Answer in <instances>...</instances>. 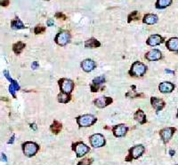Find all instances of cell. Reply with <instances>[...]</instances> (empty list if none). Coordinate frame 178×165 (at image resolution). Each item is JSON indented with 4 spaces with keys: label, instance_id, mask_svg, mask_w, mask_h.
I'll return each instance as SVG.
<instances>
[{
    "label": "cell",
    "instance_id": "9c48e42d",
    "mask_svg": "<svg viewBox=\"0 0 178 165\" xmlns=\"http://www.w3.org/2000/svg\"><path fill=\"white\" fill-rule=\"evenodd\" d=\"M175 128H173V127H168V128H165L163 130H161L160 131V137L163 140L164 143H167L170 139L172 138L173 134L175 133Z\"/></svg>",
    "mask_w": 178,
    "mask_h": 165
},
{
    "label": "cell",
    "instance_id": "d4e9b609",
    "mask_svg": "<svg viewBox=\"0 0 178 165\" xmlns=\"http://www.w3.org/2000/svg\"><path fill=\"white\" fill-rule=\"evenodd\" d=\"M172 3V0H158L156 3V7L158 9H163L169 6Z\"/></svg>",
    "mask_w": 178,
    "mask_h": 165
},
{
    "label": "cell",
    "instance_id": "6da1fadb",
    "mask_svg": "<svg viewBox=\"0 0 178 165\" xmlns=\"http://www.w3.org/2000/svg\"><path fill=\"white\" fill-rule=\"evenodd\" d=\"M22 147L23 154L28 157L34 156L39 149L38 145L36 144L35 142H31V141H27V142L23 143L22 145Z\"/></svg>",
    "mask_w": 178,
    "mask_h": 165
},
{
    "label": "cell",
    "instance_id": "3957f363",
    "mask_svg": "<svg viewBox=\"0 0 178 165\" xmlns=\"http://www.w3.org/2000/svg\"><path fill=\"white\" fill-rule=\"evenodd\" d=\"M146 70L147 67L143 63L140 61H135L131 67L129 74L134 76H143L146 73Z\"/></svg>",
    "mask_w": 178,
    "mask_h": 165
},
{
    "label": "cell",
    "instance_id": "e0dca14e",
    "mask_svg": "<svg viewBox=\"0 0 178 165\" xmlns=\"http://www.w3.org/2000/svg\"><path fill=\"white\" fill-rule=\"evenodd\" d=\"M104 82H105V77H104L103 75L98 76V77H96V78H94V81H93V84H92V85H91V90H92V92H97L98 89H99V86H100L102 84H103Z\"/></svg>",
    "mask_w": 178,
    "mask_h": 165
},
{
    "label": "cell",
    "instance_id": "f546056e",
    "mask_svg": "<svg viewBox=\"0 0 178 165\" xmlns=\"http://www.w3.org/2000/svg\"><path fill=\"white\" fill-rule=\"evenodd\" d=\"M45 30H46V28H45V27L37 25V26H36V28H35L34 32H35V34H37H37L44 33V32H45Z\"/></svg>",
    "mask_w": 178,
    "mask_h": 165
},
{
    "label": "cell",
    "instance_id": "836d02e7",
    "mask_svg": "<svg viewBox=\"0 0 178 165\" xmlns=\"http://www.w3.org/2000/svg\"><path fill=\"white\" fill-rule=\"evenodd\" d=\"M46 23H47V26H49V27H52V26H54V20H51V19H49Z\"/></svg>",
    "mask_w": 178,
    "mask_h": 165
},
{
    "label": "cell",
    "instance_id": "ffe728a7",
    "mask_svg": "<svg viewBox=\"0 0 178 165\" xmlns=\"http://www.w3.org/2000/svg\"><path fill=\"white\" fill-rule=\"evenodd\" d=\"M143 23L149 24V25H152L155 24L158 22V16L155 14H146L144 15L143 19Z\"/></svg>",
    "mask_w": 178,
    "mask_h": 165
},
{
    "label": "cell",
    "instance_id": "f1b7e54d",
    "mask_svg": "<svg viewBox=\"0 0 178 165\" xmlns=\"http://www.w3.org/2000/svg\"><path fill=\"white\" fill-rule=\"evenodd\" d=\"M139 96H141V94L135 92V90H131L126 93L127 98H138Z\"/></svg>",
    "mask_w": 178,
    "mask_h": 165
},
{
    "label": "cell",
    "instance_id": "e575fe53",
    "mask_svg": "<svg viewBox=\"0 0 178 165\" xmlns=\"http://www.w3.org/2000/svg\"><path fill=\"white\" fill-rule=\"evenodd\" d=\"M0 160L1 161H3V162H7V158H6V155L4 154V153H2L1 154V158H0Z\"/></svg>",
    "mask_w": 178,
    "mask_h": 165
},
{
    "label": "cell",
    "instance_id": "52a82bcc",
    "mask_svg": "<svg viewBox=\"0 0 178 165\" xmlns=\"http://www.w3.org/2000/svg\"><path fill=\"white\" fill-rule=\"evenodd\" d=\"M71 41V35L67 31H61L59 32L55 36V42L57 44L64 46Z\"/></svg>",
    "mask_w": 178,
    "mask_h": 165
},
{
    "label": "cell",
    "instance_id": "ba28073f",
    "mask_svg": "<svg viewBox=\"0 0 178 165\" xmlns=\"http://www.w3.org/2000/svg\"><path fill=\"white\" fill-rule=\"evenodd\" d=\"M59 85H60L62 92L68 93V94H70L74 88V83L71 80L66 79V78H63L59 81Z\"/></svg>",
    "mask_w": 178,
    "mask_h": 165
},
{
    "label": "cell",
    "instance_id": "5bb4252c",
    "mask_svg": "<svg viewBox=\"0 0 178 165\" xmlns=\"http://www.w3.org/2000/svg\"><path fill=\"white\" fill-rule=\"evenodd\" d=\"M164 42L163 37L160 36V35H152L147 40V44L151 45V46H155V45H159Z\"/></svg>",
    "mask_w": 178,
    "mask_h": 165
},
{
    "label": "cell",
    "instance_id": "1f68e13d",
    "mask_svg": "<svg viewBox=\"0 0 178 165\" xmlns=\"http://www.w3.org/2000/svg\"><path fill=\"white\" fill-rule=\"evenodd\" d=\"M55 17H56V18H58V19H61V18H62L63 20H66V19H67L66 15H64L63 13H60V12L55 13Z\"/></svg>",
    "mask_w": 178,
    "mask_h": 165
},
{
    "label": "cell",
    "instance_id": "ac0fdd59",
    "mask_svg": "<svg viewBox=\"0 0 178 165\" xmlns=\"http://www.w3.org/2000/svg\"><path fill=\"white\" fill-rule=\"evenodd\" d=\"M166 47L172 52H178V37H173L166 43Z\"/></svg>",
    "mask_w": 178,
    "mask_h": 165
},
{
    "label": "cell",
    "instance_id": "2e32d148",
    "mask_svg": "<svg viewBox=\"0 0 178 165\" xmlns=\"http://www.w3.org/2000/svg\"><path fill=\"white\" fill-rule=\"evenodd\" d=\"M151 103L157 111H160L165 106V102L161 99L156 98V97H152L151 99Z\"/></svg>",
    "mask_w": 178,
    "mask_h": 165
},
{
    "label": "cell",
    "instance_id": "60d3db41",
    "mask_svg": "<svg viewBox=\"0 0 178 165\" xmlns=\"http://www.w3.org/2000/svg\"><path fill=\"white\" fill-rule=\"evenodd\" d=\"M176 117L178 118V113H177V114H176Z\"/></svg>",
    "mask_w": 178,
    "mask_h": 165
},
{
    "label": "cell",
    "instance_id": "5b68a950",
    "mask_svg": "<svg viewBox=\"0 0 178 165\" xmlns=\"http://www.w3.org/2000/svg\"><path fill=\"white\" fill-rule=\"evenodd\" d=\"M72 150L76 153L77 157H82L90 152V148L83 142H77L72 145Z\"/></svg>",
    "mask_w": 178,
    "mask_h": 165
},
{
    "label": "cell",
    "instance_id": "8fae6325",
    "mask_svg": "<svg viewBox=\"0 0 178 165\" xmlns=\"http://www.w3.org/2000/svg\"><path fill=\"white\" fill-rule=\"evenodd\" d=\"M111 103H112V99L110 98V97H100V98L94 100V105L100 108H105V106L110 105Z\"/></svg>",
    "mask_w": 178,
    "mask_h": 165
},
{
    "label": "cell",
    "instance_id": "9a60e30c",
    "mask_svg": "<svg viewBox=\"0 0 178 165\" xmlns=\"http://www.w3.org/2000/svg\"><path fill=\"white\" fill-rule=\"evenodd\" d=\"M159 89L163 93H168L175 89V85L170 82H163L160 84Z\"/></svg>",
    "mask_w": 178,
    "mask_h": 165
},
{
    "label": "cell",
    "instance_id": "d6986e66",
    "mask_svg": "<svg viewBox=\"0 0 178 165\" xmlns=\"http://www.w3.org/2000/svg\"><path fill=\"white\" fill-rule=\"evenodd\" d=\"M134 117H135V119L138 123H141V124H143V123H145L147 122V120H146V115H145L144 112H143V110H141V109L137 110V111L135 112Z\"/></svg>",
    "mask_w": 178,
    "mask_h": 165
},
{
    "label": "cell",
    "instance_id": "d590c367",
    "mask_svg": "<svg viewBox=\"0 0 178 165\" xmlns=\"http://www.w3.org/2000/svg\"><path fill=\"white\" fill-rule=\"evenodd\" d=\"M37 67H38V64H37V61H34V62L32 63V65H31V67H32L33 69H37Z\"/></svg>",
    "mask_w": 178,
    "mask_h": 165
},
{
    "label": "cell",
    "instance_id": "d6a6232c",
    "mask_svg": "<svg viewBox=\"0 0 178 165\" xmlns=\"http://www.w3.org/2000/svg\"><path fill=\"white\" fill-rule=\"evenodd\" d=\"M9 3V0H0V5L1 6H7Z\"/></svg>",
    "mask_w": 178,
    "mask_h": 165
},
{
    "label": "cell",
    "instance_id": "cb8c5ba5",
    "mask_svg": "<svg viewBox=\"0 0 178 165\" xmlns=\"http://www.w3.org/2000/svg\"><path fill=\"white\" fill-rule=\"evenodd\" d=\"M25 46H26V44H25L24 43H22V42H18V43H16V44H14L13 45V51L14 52V53L20 54V53H21L23 51Z\"/></svg>",
    "mask_w": 178,
    "mask_h": 165
},
{
    "label": "cell",
    "instance_id": "44dd1931",
    "mask_svg": "<svg viewBox=\"0 0 178 165\" xmlns=\"http://www.w3.org/2000/svg\"><path fill=\"white\" fill-rule=\"evenodd\" d=\"M11 27H12V28H14V30H23V28H26L19 18L14 19V20L11 22Z\"/></svg>",
    "mask_w": 178,
    "mask_h": 165
},
{
    "label": "cell",
    "instance_id": "277c9868",
    "mask_svg": "<svg viewBox=\"0 0 178 165\" xmlns=\"http://www.w3.org/2000/svg\"><path fill=\"white\" fill-rule=\"evenodd\" d=\"M97 119L92 114H84L81 116H78L77 118V124L80 126V127H89V126L93 125Z\"/></svg>",
    "mask_w": 178,
    "mask_h": 165
},
{
    "label": "cell",
    "instance_id": "f35d334b",
    "mask_svg": "<svg viewBox=\"0 0 178 165\" xmlns=\"http://www.w3.org/2000/svg\"><path fill=\"white\" fill-rule=\"evenodd\" d=\"M165 71H166V73H168V74H172V75L175 74V71H172V70H170V69H166Z\"/></svg>",
    "mask_w": 178,
    "mask_h": 165
},
{
    "label": "cell",
    "instance_id": "4316f807",
    "mask_svg": "<svg viewBox=\"0 0 178 165\" xmlns=\"http://www.w3.org/2000/svg\"><path fill=\"white\" fill-rule=\"evenodd\" d=\"M139 19V15H138V12L137 11H134L132 12V13L129 14L128 16V22H131V21H135Z\"/></svg>",
    "mask_w": 178,
    "mask_h": 165
},
{
    "label": "cell",
    "instance_id": "74e56055",
    "mask_svg": "<svg viewBox=\"0 0 178 165\" xmlns=\"http://www.w3.org/2000/svg\"><path fill=\"white\" fill-rule=\"evenodd\" d=\"M31 128L33 131H37V124H36V123H31Z\"/></svg>",
    "mask_w": 178,
    "mask_h": 165
},
{
    "label": "cell",
    "instance_id": "ab89813d",
    "mask_svg": "<svg viewBox=\"0 0 178 165\" xmlns=\"http://www.w3.org/2000/svg\"><path fill=\"white\" fill-rule=\"evenodd\" d=\"M175 152L174 150H170V151H169V154H170L171 156H173V155L175 154Z\"/></svg>",
    "mask_w": 178,
    "mask_h": 165
},
{
    "label": "cell",
    "instance_id": "8d00e7d4",
    "mask_svg": "<svg viewBox=\"0 0 178 165\" xmlns=\"http://www.w3.org/2000/svg\"><path fill=\"white\" fill-rule=\"evenodd\" d=\"M14 139H15V135L14 134V135L12 136V138L10 139V140L8 141V144H13V143L14 142Z\"/></svg>",
    "mask_w": 178,
    "mask_h": 165
},
{
    "label": "cell",
    "instance_id": "30bf717a",
    "mask_svg": "<svg viewBox=\"0 0 178 165\" xmlns=\"http://www.w3.org/2000/svg\"><path fill=\"white\" fill-rule=\"evenodd\" d=\"M127 131H128V127L126 126L125 124H118V125L114 126V127L112 128L113 134L117 138L124 137V136L126 134Z\"/></svg>",
    "mask_w": 178,
    "mask_h": 165
},
{
    "label": "cell",
    "instance_id": "7c38bea8",
    "mask_svg": "<svg viewBox=\"0 0 178 165\" xmlns=\"http://www.w3.org/2000/svg\"><path fill=\"white\" fill-rule=\"evenodd\" d=\"M95 67H96V64H95V62L93 60L87 59V60L83 61L82 63H81V67L83 69V70L86 71V72H91V71H93L95 69Z\"/></svg>",
    "mask_w": 178,
    "mask_h": 165
},
{
    "label": "cell",
    "instance_id": "83f0119b",
    "mask_svg": "<svg viewBox=\"0 0 178 165\" xmlns=\"http://www.w3.org/2000/svg\"><path fill=\"white\" fill-rule=\"evenodd\" d=\"M93 162L92 158H85L77 162V165H91Z\"/></svg>",
    "mask_w": 178,
    "mask_h": 165
},
{
    "label": "cell",
    "instance_id": "7a4b0ae2",
    "mask_svg": "<svg viewBox=\"0 0 178 165\" xmlns=\"http://www.w3.org/2000/svg\"><path fill=\"white\" fill-rule=\"evenodd\" d=\"M144 147L143 145H136L132 148L129 149V154L126 157V162H130L133 159H138L140 156H142V154L144 152Z\"/></svg>",
    "mask_w": 178,
    "mask_h": 165
},
{
    "label": "cell",
    "instance_id": "b9f144b4",
    "mask_svg": "<svg viewBox=\"0 0 178 165\" xmlns=\"http://www.w3.org/2000/svg\"><path fill=\"white\" fill-rule=\"evenodd\" d=\"M47 1H49V0H47Z\"/></svg>",
    "mask_w": 178,
    "mask_h": 165
},
{
    "label": "cell",
    "instance_id": "8992f818",
    "mask_svg": "<svg viewBox=\"0 0 178 165\" xmlns=\"http://www.w3.org/2000/svg\"><path fill=\"white\" fill-rule=\"evenodd\" d=\"M89 140H90V144L94 148H98V147H102L105 145V139L102 134H94L92 135L90 138H89Z\"/></svg>",
    "mask_w": 178,
    "mask_h": 165
},
{
    "label": "cell",
    "instance_id": "7bdbcfd3",
    "mask_svg": "<svg viewBox=\"0 0 178 165\" xmlns=\"http://www.w3.org/2000/svg\"><path fill=\"white\" fill-rule=\"evenodd\" d=\"M176 165H178V164H176Z\"/></svg>",
    "mask_w": 178,
    "mask_h": 165
},
{
    "label": "cell",
    "instance_id": "4dcf8cb0",
    "mask_svg": "<svg viewBox=\"0 0 178 165\" xmlns=\"http://www.w3.org/2000/svg\"><path fill=\"white\" fill-rule=\"evenodd\" d=\"M15 88L12 85V84H10V87H9V92H10V93H11L12 95H13V97L14 98H16V95H15Z\"/></svg>",
    "mask_w": 178,
    "mask_h": 165
},
{
    "label": "cell",
    "instance_id": "484cf974",
    "mask_svg": "<svg viewBox=\"0 0 178 165\" xmlns=\"http://www.w3.org/2000/svg\"><path fill=\"white\" fill-rule=\"evenodd\" d=\"M71 98L70 94L63 92L58 95V101L61 102V103H68L71 100Z\"/></svg>",
    "mask_w": 178,
    "mask_h": 165
},
{
    "label": "cell",
    "instance_id": "4fadbf2b",
    "mask_svg": "<svg viewBox=\"0 0 178 165\" xmlns=\"http://www.w3.org/2000/svg\"><path fill=\"white\" fill-rule=\"evenodd\" d=\"M145 58L148 61H159L162 58L161 53L159 50H152L150 52H148L145 54Z\"/></svg>",
    "mask_w": 178,
    "mask_h": 165
},
{
    "label": "cell",
    "instance_id": "603a6c76",
    "mask_svg": "<svg viewBox=\"0 0 178 165\" xmlns=\"http://www.w3.org/2000/svg\"><path fill=\"white\" fill-rule=\"evenodd\" d=\"M101 45V43L98 40L94 39V38H91V39H88L85 43V46L86 48H97Z\"/></svg>",
    "mask_w": 178,
    "mask_h": 165
},
{
    "label": "cell",
    "instance_id": "7402d4cb",
    "mask_svg": "<svg viewBox=\"0 0 178 165\" xmlns=\"http://www.w3.org/2000/svg\"><path fill=\"white\" fill-rule=\"evenodd\" d=\"M62 128H63V125L61 123H59L58 121H54V123H52V125L50 126V130L54 134H58L62 131Z\"/></svg>",
    "mask_w": 178,
    "mask_h": 165
}]
</instances>
